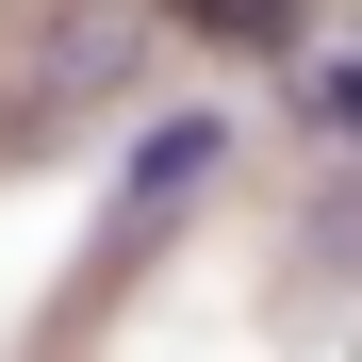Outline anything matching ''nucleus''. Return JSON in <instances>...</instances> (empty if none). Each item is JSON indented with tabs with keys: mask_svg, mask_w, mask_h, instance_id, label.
I'll list each match as a JSON object with an SVG mask.
<instances>
[{
	"mask_svg": "<svg viewBox=\"0 0 362 362\" xmlns=\"http://www.w3.org/2000/svg\"><path fill=\"white\" fill-rule=\"evenodd\" d=\"M132 66H148V17H132V0H83V17L33 49V115H83V99L132 83Z\"/></svg>",
	"mask_w": 362,
	"mask_h": 362,
	"instance_id": "1",
	"label": "nucleus"
},
{
	"mask_svg": "<svg viewBox=\"0 0 362 362\" xmlns=\"http://www.w3.org/2000/svg\"><path fill=\"white\" fill-rule=\"evenodd\" d=\"M230 165V115L198 99V115H148V132H132V165H115V230H148V214H181V198H198V181Z\"/></svg>",
	"mask_w": 362,
	"mask_h": 362,
	"instance_id": "2",
	"label": "nucleus"
},
{
	"mask_svg": "<svg viewBox=\"0 0 362 362\" xmlns=\"http://www.w3.org/2000/svg\"><path fill=\"white\" fill-rule=\"evenodd\" d=\"M296 115H313V132H329V148L362 165V49H329V66H313V83H296Z\"/></svg>",
	"mask_w": 362,
	"mask_h": 362,
	"instance_id": "3",
	"label": "nucleus"
},
{
	"mask_svg": "<svg viewBox=\"0 0 362 362\" xmlns=\"http://www.w3.org/2000/svg\"><path fill=\"white\" fill-rule=\"evenodd\" d=\"M165 17H198V33H230V49H296V0H165Z\"/></svg>",
	"mask_w": 362,
	"mask_h": 362,
	"instance_id": "4",
	"label": "nucleus"
},
{
	"mask_svg": "<svg viewBox=\"0 0 362 362\" xmlns=\"http://www.w3.org/2000/svg\"><path fill=\"white\" fill-rule=\"evenodd\" d=\"M313 264L362 280V181H313Z\"/></svg>",
	"mask_w": 362,
	"mask_h": 362,
	"instance_id": "5",
	"label": "nucleus"
}]
</instances>
